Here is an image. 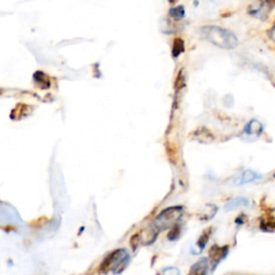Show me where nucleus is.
<instances>
[{
    "mask_svg": "<svg viewBox=\"0 0 275 275\" xmlns=\"http://www.w3.org/2000/svg\"><path fill=\"white\" fill-rule=\"evenodd\" d=\"M200 33L210 43L223 50H234L239 44L236 36L232 31L219 26L206 25L201 27Z\"/></svg>",
    "mask_w": 275,
    "mask_h": 275,
    "instance_id": "1",
    "label": "nucleus"
},
{
    "mask_svg": "<svg viewBox=\"0 0 275 275\" xmlns=\"http://www.w3.org/2000/svg\"><path fill=\"white\" fill-rule=\"evenodd\" d=\"M130 261V256L124 248L116 250L105 257L101 264H100V270L101 272L107 273L112 271L114 274H119L123 272V270L128 266Z\"/></svg>",
    "mask_w": 275,
    "mask_h": 275,
    "instance_id": "2",
    "label": "nucleus"
},
{
    "mask_svg": "<svg viewBox=\"0 0 275 275\" xmlns=\"http://www.w3.org/2000/svg\"><path fill=\"white\" fill-rule=\"evenodd\" d=\"M183 215V208L182 206H172L168 208L165 211L157 216L156 219L153 223V226L158 230L172 228L176 226V224L182 217Z\"/></svg>",
    "mask_w": 275,
    "mask_h": 275,
    "instance_id": "3",
    "label": "nucleus"
},
{
    "mask_svg": "<svg viewBox=\"0 0 275 275\" xmlns=\"http://www.w3.org/2000/svg\"><path fill=\"white\" fill-rule=\"evenodd\" d=\"M229 253V246H218L214 245L209 252V261L211 264V270H214L218 266L220 261L227 257Z\"/></svg>",
    "mask_w": 275,
    "mask_h": 275,
    "instance_id": "4",
    "label": "nucleus"
},
{
    "mask_svg": "<svg viewBox=\"0 0 275 275\" xmlns=\"http://www.w3.org/2000/svg\"><path fill=\"white\" fill-rule=\"evenodd\" d=\"M210 261L208 258H201L190 269L189 275H209Z\"/></svg>",
    "mask_w": 275,
    "mask_h": 275,
    "instance_id": "5",
    "label": "nucleus"
},
{
    "mask_svg": "<svg viewBox=\"0 0 275 275\" xmlns=\"http://www.w3.org/2000/svg\"><path fill=\"white\" fill-rule=\"evenodd\" d=\"M263 178V177L261 176L260 173H258L254 170H251V169H247L244 172H243L241 176L239 177V179L236 181L237 185H244V184H248V183H254L257 182L259 179Z\"/></svg>",
    "mask_w": 275,
    "mask_h": 275,
    "instance_id": "6",
    "label": "nucleus"
},
{
    "mask_svg": "<svg viewBox=\"0 0 275 275\" xmlns=\"http://www.w3.org/2000/svg\"><path fill=\"white\" fill-rule=\"evenodd\" d=\"M244 132L250 137H259L263 132V126L259 120L252 119L244 127Z\"/></svg>",
    "mask_w": 275,
    "mask_h": 275,
    "instance_id": "7",
    "label": "nucleus"
},
{
    "mask_svg": "<svg viewBox=\"0 0 275 275\" xmlns=\"http://www.w3.org/2000/svg\"><path fill=\"white\" fill-rule=\"evenodd\" d=\"M248 205H250V201H248V199L243 197H237L229 200L228 202L225 204V210L232 211L240 208H247Z\"/></svg>",
    "mask_w": 275,
    "mask_h": 275,
    "instance_id": "8",
    "label": "nucleus"
},
{
    "mask_svg": "<svg viewBox=\"0 0 275 275\" xmlns=\"http://www.w3.org/2000/svg\"><path fill=\"white\" fill-rule=\"evenodd\" d=\"M260 230L264 232H275V217L271 214H267L260 219Z\"/></svg>",
    "mask_w": 275,
    "mask_h": 275,
    "instance_id": "9",
    "label": "nucleus"
},
{
    "mask_svg": "<svg viewBox=\"0 0 275 275\" xmlns=\"http://www.w3.org/2000/svg\"><path fill=\"white\" fill-rule=\"evenodd\" d=\"M217 206L214 204H206L203 210L201 211V213L199 214V217L201 220H210L212 219L214 216L217 213Z\"/></svg>",
    "mask_w": 275,
    "mask_h": 275,
    "instance_id": "10",
    "label": "nucleus"
},
{
    "mask_svg": "<svg viewBox=\"0 0 275 275\" xmlns=\"http://www.w3.org/2000/svg\"><path fill=\"white\" fill-rule=\"evenodd\" d=\"M34 81L40 88L45 89V88H50V86H51V82H50L49 77H47L45 73L41 72V71H37L35 73Z\"/></svg>",
    "mask_w": 275,
    "mask_h": 275,
    "instance_id": "11",
    "label": "nucleus"
},
{
    "mask_svg": "<svg viewBox=\"0 0 275 275\" xmlns=\"http://www.w3.org/2000/svg\"><path fill=\"white\" fill-rule=\"evenodd\" d=\"M185 51V44L184 41L181 38H176L173 41V45H172V56L174 58H177V56H179L182 53Z\"/></svg>",
    "mask_w": 275,
    "mask_h": 275,
    "instance_id": "12",
    "label": "nucleus"
},
{
    "mask_svg": "<svg viewBox=\"0 0 275 275\" xmlns=\"http://www.w3.org/2000/svg\"><path fill=\"white\" fill-rule=\"evenodd\" d=\"M212 234V229L209 228L208 230H205L201 236L199 237V240L197 242V246L200 248V251H203L204 247L206 245V243H208L209 239H210V236Z\"/></svg>",
    "mask_w": 275,
    "mask_h": 275,
    "instance_id": "13",
    "label": "nucleus"
},
{
    "mask_svg": "<svg viewBox=\"0 0 275 275\" xmlns=\"http://www.w3.org/2000/svg\"><path fill=\"white\" fill-rule=\"evenodd\" d=\"M169 14H170V17L172 19L179 20L185 17V9H184L183 6L172 8V9H170V11H169Z\"/></svg>",
    "mask_w": 275,
    "mask_h": 275,
    "instance_id": "14",
    "label": "nucleus"
},
{
    "mask_svg": "<svg viewBox=\"0 0 275 275\" xmlns=\"http://www.w3.org/2000/svg\"><path fill=\"white\" fill-rule=\"evenodd\" d=\"M197 132L198 134H195L196 136H197V140L201 141V138H203V140H202L203 143H206V142H210L214 139V137L208 129L204 128V132H201V129H199Z\"/></svg>",
    "mask_w": 275,
    "mask_h": 275,
    "instance_id": "15",
    "label": "nucleus"
},
{
    "mask_svg": "<svg viewBox=\"0 0 275 275\" xmlns=\"http://www.w3.org/2000/svg\"><path fill=\"white\" fill-rule=\"evenodd\" d=\"M158 275H179V271L178 269L174 267H167L162 269Z\"/></svg>",
    "mask_w": 275,
    "mask_h": 275,
    "instance_id": "16",
    "label": "nucleus"
},
{
    "mask_svg": "<svg viewBox=\"0 0 275 275\" xmlns=\"http://www.w3.org/2000/svg\"><path fill=\"white\" fill-rule=\"evenodd\" d=\"M178 236H179V227L177 225H176L172 228V231L170 232V234H169L168 239L169 240H176V239H177Z\"/></svg>",
    "mask_w": 275,
    "mask_h": 275,
    "instance_id": "17",
    "label": "nucleus"
},
{
    "mask_svg": "<svg viewBox=\"0 0 275 275\" xmlns=\"http://www.w3.org/2000/svg\"><path fill=\"white\" fill-rule=\"evenodd\" d=\"M270 38H271V39L275 42V23H274V25L272 26L271 30H270Z\"/></svg>",
    "mask_w": 275,
    "mask_h": 275,
    "instance_id": "18",
    "label": "nucleus"
},
{
    "mask_svg": "<svg viewBox=\"0 0 275 275\" xmlns=\"http://www.w3.org/2000/svg\"><path fill=\"white\" fill-rule=\"evenodd\" d=\"M266 2L269 4V6H274L275 0H266Z\"/></svg>",
    "mask_w": 275,
    "mask_h": 275,
    "instance_id": "19",
    "label": "nucleus"
},
{
    "mask_svg": "<svg viewBox=\"0 0 275 275\" xmlns=\"http://www.w3.org/2000/svg\"><path fill=\"white\" fill-rule=\"evenodd\" d=\"M177 1V0H169V2L170 3H176Z\"/></svg>",
    "mask_w": 275,
    "mask_h": 275,
    "instance_id": "20",
    "label": "nucleus"
},
{
    "mask_svg": "<svg viewBox=\"0 0 275 275\" xmlns=\"http://www.w3.org/2000/svg\"><path fill=\"white\" fill-rule=\"evenodd\" d=\"M274 177H275V174H274Z\"/></svg>",
    "mask_w": 275,
    "mask_h": 275,
    "instance_id": "21",
    "label": "nucleus"
}]
</instances>
